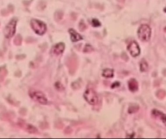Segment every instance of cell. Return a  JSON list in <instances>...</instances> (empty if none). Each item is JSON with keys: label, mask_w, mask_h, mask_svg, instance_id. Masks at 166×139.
<instances>
[{"label": "cell", "mask_w": 166, "mask_h": 139, "mask_svg": "<svg viewBox=\"0 0 166 139\" xmlns=\"http://www.w3.org/2000/svg\"><path fill=\"white\" fill-rule=\"evenodd\" d=\"M84 98L86 101L91 105H96L98 104V98L96 92L92 88H88L85 91Z\"/></svg>", "instance_id": "3957f363"}, {"label": "cell", "mask_w": 166, "mask_h": 139, "mask_svg": "<svg viewBox=\"0 0 166 139\" xmlns=\"http://www.w3.org/2000/svg\"><path fill=\"white\" fill-rule=\"evenodd\" d=\"M102 76L107 78H113L114 77V70L109 68L105 69L102 72Z\"/></svg>", "instance_id": "7c38bea8"}, {"label": "cell", "mask_w": 166, "mask_h": 139, "mask_svg": "<svg viewBox=\"0 0 166 139\" xmlns=\"http://www.w3.org/2000/svg\"><path fill=\"white\" fill-rule=\"evenodd\" d=\"M69 31L70 36H71V39L72 41L76 42L82 39V37L79 33H78L75 30H74L73 29H71Z\"/></svg>", "instance_id": "9c48e42d"}, {"label": "cell", "mask_w": 166, "mask_h": 139, "mask_svg": "<svg viewBox=\"0 0 166 139\" xmlns=\"http://www.w3.org/2000/svg\"><path fill=\"white\" fill-rule=\"evenodd\" d=\"M17 24V20L15 19L11 20L9 24L5 27V35L7 38H11L13 36L16 31V27Z\"/></svg>", "instance_id": "5b68a950"}, {"label": "cell", "mask_w": 166, "mask_h": 139, "mask_svg": "<svg viewBox=\"0 0 166 139\" xmlns=\"http://www.w3.org/2000/svg\"><path fill=\"white\" fill-rule=\"evenodd\" d=\"M29 95L31 99L39 103L42 105H46L47 103L48 100L46 97L41 91L32 89L29 91Z\"/></svg>", "instance_id": "6da1fadb"}, {"label": "cell", "mask_w": 166, "mask_h": 139, "mask_svg": "<svg viewBox=\"0 0 166 139\" xmlns=\"http://www.w3.org/2000/svg\"><path fill=\"white\" fill-rule=\"evenodd\" d=\"M14 42H15V44L17 45H19L21 44V43L22 42V38L20 35H18L14 40Z\"/></svg>", "instance_id": "5bb4252c"}, {"label": "cell", "mask_w": 166, "mask_h": 139, "mask_svg": "<svg viewBox=\"0 0 166 139\" xmlns=\"http://www.w3.org/2000/svg\"><path fill=\"white\" fill-rule=\"evenodd\" d=\"M151 28L147 24L141 25L137 31L138 37L142 41H148L151 38Z\"/></svg>", "instance_id": "7a4b0ae2"}, {"label": "cell", "mask_w": 166, "mask_h": 139, "mask_svg": "<svg viewBox=\"0 0 166 139\" xmlns=\"http://www.w3.org/2000/svg\"><path fill=\"white\" fill-rule=\"evenodd\" d=\"M127 50L131 56L134 57L138 56L140 53V49L137 43L135 41H133L129 43L128 47Z\"/></svg>", "instance_id": "8992f818"}, {"label": "cell", "mask_w": 166, "mask_h": 139, "mask_svg": "<svg viewBox=\"0 0 166 139\" xmlns=\"http://www.w3.org/2000/svg\"><path fill=\"white\" fill-rule=\"evenodd\" d=\"M32 28L35 33L39 35H43L46 31L47 27L45 23L38 20H32L31 21Z\"/></svg>", "instance_id": "277c9868"}, {"label": "cell", "mask_w": 166, "mask_h": 139, "mask_svg": "<svg viewBox=\"0 0 166 139\" xmlns=\"http://www.w3.org/2000/svg\"><path fill=\"white\" fill-rule=\"evenodd\" d=\"M164 31H165V32H166V27L164 28Z\"/></svg>", "instance_id": "e0dca14e"}, {"label": "cell", "mask_w": 166, "mask_h": 139, "mask_svg": "<svg viewBox=\"0 0 166 139\" xmlns=\"http://www.w3.org/2000/svg\"><path fill=\"white\" fill-rule=\"evenodd\" d=\"M19 124L22 128H24V129L30 133L36 134V133L38 132L37 129H36V128H35L33 126H32L31 125L26 124L23 122H20Z\"/></svg>", "instance_id": "ba28073f"}, {"label": "cell", "mask_w": 166, "mask_h": 139, "mask_svg": "<svg viewBox=\"0 0 166 139\" xmlns=\"http://www.w3.org/2000/svg\"><path fill=\"white\" fill-rule=\"evenodd\" d=\"M164 11L166 13V7L164 9Z\"/></svg>", "instance_id": "ac0fdd59"}, {"label": "cell", "mask_w": 166, "mask_h": 139, "mask_svg": "<svg viewBox=\"0 0 166 139\" xmlns=\"http://www.w3.org/2000/svg\"><path fill=\"white\" fill-rule=\"evenodd\" d=\"M148 66L146 62L142 61L140 64V70L141 71H146L148 70Z\"/></svg>", "instance_id": "4fadbf2b"}, {"label": "cell", "mask_w": 166, "mask_h": 139, "mask_svg": "<svg viewBox=\"0 0 166 139\" xmlns=\"http://www.w3.org/2000/svg\"><path fill=\"white\" fill-rule=\"evenodd\" d=\"M64 44L63 43H59L54 47L52 49V52L54 54L56 55L62 54L64 51Z\"/></svg>", "instance_id": "52a82bcc"}, {"label": "cell", "mask_w": 166, "mask_h": 139, "mask_svg": "<svg viewBox=\"0 0 166 139\" xmlns=\"http://www.w3.org/2000/svg\"><path fill=\"white\" fill-rule=\"evenodd\" d=\"M152 114L155 117H158L162 120L163 123L166 126V114H164L159 111L154 109L152 111Z\"/></svg>", "instance_id": "30bf717a"}, {"label": "cell", "mask_w": 166, "mask_h": 139, "mask_svg": "<svg viewBox=\"0 0 166 139\" xmlns=\"http://www.w3.org/2000/svg\"><path fill=\"white\" fill-rule=\"evenodd\" d=\"M92 23L93 26L94 27H98L101 25L100 22L98 21V20H96V19H93L92 20Z\"/></svg>", "instance_id": "9a60e30c"}, {"label": "cell", "mask_w": 166, "mask_h": 139, "mask_svg": "<svg viewBox=\"0 0 166 139\" xmlns=\"http://www.w3.org/2000/svg\"><path fill=\"white\" fill-rule=\"evenodd\" d=\"M128 86L130 91H131V92H135L138 90V83L135 79H132L129 81Z\"/></svg>", "instance_id": "8fae6325"}, {"label": "cell", "mask_w": 166, "mask_h": 139, "mask_svg": "<svg viewBox=\"0 0 166 139\" xmlns=\"http://www.w3.org/2000/svg\"><path fill=\"white\" fill-rule=\"evenodd\" d=\"M120 86V83L118 82H116V83H114L113 85H112V88H114V87H118Z\"/></svg>", "instance_id": "2e32d148"}]
</instances>
